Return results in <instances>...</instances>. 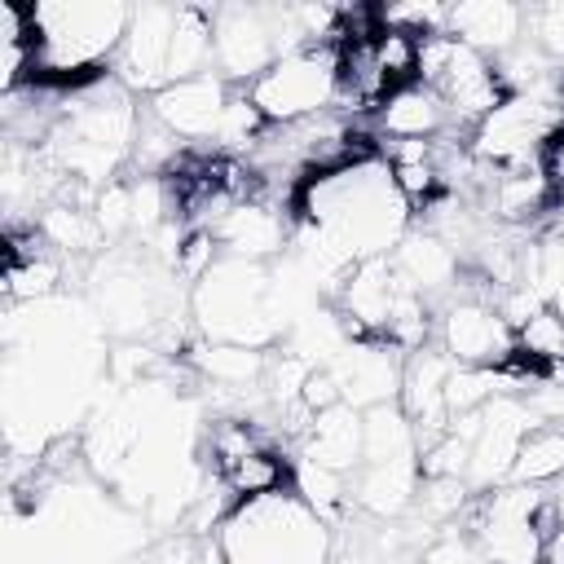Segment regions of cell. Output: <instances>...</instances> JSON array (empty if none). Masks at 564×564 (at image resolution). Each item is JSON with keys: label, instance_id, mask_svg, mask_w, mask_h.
<instances>
[{"label": "cell", "instance_id": "8992f818", "mask_svg": "<svg viewBox=\"0 0 564 564\" xmlns=\"http://www.w3.org/2000/svg\"><path fill=\"white\" fill-rule=\"evenodd\" d=\"M225 485L238 494V498H260V494H273L282 480H286V463L273 454V449H251L242 463H234L229 471H220Z\"/></svg>", "mask_w": 564, "mask_h": 564}, {"label": "cell", "instance_id": "ba28073f", "mask_svg": "<svg viewBox=\"0 0 564 564\" xmlns=\"http://www.w3.org/2000/svg\"><path fill=\"white\" fill-rule=\"evenodd\" d=\"M560 467H564V436H555V432H533L516 449V476H524V480H546Z\"/></svg>", "mask_w": 564, "mask_h": 564}, {"label": "cell", "instance_id": "7a4b0ae2", "mask_svg": "<svg viewBox=\"0 0 564 564\" xmlns=\"http://www.w3.org/2000/svg\"><path fill=\"white\" fill-rule=\"evenodd\" d=\"M445 339H449V352L458 361H476V366H502L511 344H516V335L485 308H454Z\"/></svg>", "mask_w": 564, "mask_h": 564}, {"label": "cell", "instance_id": "3957f363", "mask_svg": "<svg viewBox=\"0 0 564 564\" xmlns=\"http://www.w3.org/2000/svg\"><path fill=\"white\" fill-rule=\"evenodd\" d=\"M225 110L229 106H220V88L212 79H176V88H167L159 97V119L172 132H185V137L220 132Z\"/></svg>", "mask_w": 564, "mask_h": 564}, {"label": "cell", "instance_id": "9c48e42d", "mask_svg": "<svg viewBox=\"0 0 564 564\" xmlns=\"http://www.w3.org/2000/svg\"><path fill=\"white\" fill-rule=\"evenodd\" d=\"M251 449H260V441H256V432L247 423H220L212 432V458H216L220 471H229L234 463H242Z\"/></svg>", "mask_w": 564, "mask_h": 564}, {"label": "cell", "instance_id": "52a82bcc", "mask_svg": "<svg viewBox=\"0 0 564 564\" xmlns=\"http://www.w3.org/2000/svg\"><path fill=\"white\" fill-rule=\"evenodd\" d=\"M225 238L238 251H269V247H278V220L264 207L242 203V207H234L225 216Z\"/></svg>", "mask_w": 564, "mask_h": 564}, {"label": "cell", "instance_id": "6da1fadb", "mask_svg": "<svg viewBox=\"0 0 564 564\" xmlns=\"http://www.w3.org/2000/svg\"><path fill=\"white\" fill-rule=\"evenodd\" d=\"M330 97H335V44L326 40L317 48L273 62L251 84V106L273 123H300Z\"/></svg>", "mask_w": 564, "mask_h": 564}, {"label": "cell", "instance_id": "5b68a950", "mask_svg": "<svg viewBox=\"0 0 564 564\" xmlns=\"http://www.w3.org/2000/svg\"><path fill=\"white\" fill-rule=\"evenodd\" d=\"M516 348L542 370L551 375L564 361V317H555L551 308H538L533 317H524L516 326Z\"/></svg>", "mask_w": 564, "mask_h": 564}, {"label": "cell", "instance_id": "277c9868", "mask_svg": "<svg viewBox=\"0 0 564 564\" xmlns=\"http://www.w3.org/2000/svg\"><path fill=\"white\" fill-rule=\"evenodd\" d=\"M445 115H449L445 101H441L432 88H423V84H410V88L392 93V97L383 101V110H379L383 132H388L392 141H427V137L441 132Z\"/></svg>", "mask_w": 564, "mask_h": 564}]
</instances>
